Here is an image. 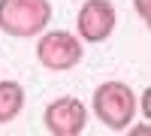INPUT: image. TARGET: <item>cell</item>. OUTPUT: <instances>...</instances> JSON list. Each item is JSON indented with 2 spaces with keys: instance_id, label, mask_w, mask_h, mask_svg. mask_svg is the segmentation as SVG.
Masks as SVG:
<instances>
[{
  "instance_id": "1",
  "label": "cell",
  "mask_w": 151,
  "mask_h": 136,
  "mask_svg": "<svg viewBox=\"0 0 151 136\" xmlns=\"http://www.w3.org/2000/svg\"><path fill=\"white\" fill-rule=\"evenodd\" d=\"M94 115L100 118V124L109 127V130H127L133 124V118L139 115V97L130 88L127 82H103L100 88L94 91V100H91Z\"/></svg>"
},
{
  "instance_id": "2",
  "label": "cell",
  "mask_w": 151,
  "mask_h": 136,
  "mask_svg": "<svg viewBox=\"0 0 151 136\" xmlns=\"http://www.w3.org/2000/svg\"><path fill=\"white\" fill-rule=\"evenodd\" d=\"M52 21L48 0H0V30L15 40H33Z\"/></svg>"
},
{
  "instance_id": "3",
  "label": "cell",
  "mask_w": 151,
  "mask_h": 136,
  "mask_svg": "<svg viewBox=\"0 0 151 136\" xmlns=\"http://www.w3.org/2000/svg\"><path fill=\"white\" fill-rule=\"evenodd\" d=\"M36 60L52 73H67L82 60V40L70 30H42L36 40Z\"/></svg>"
},
{
  "instance_id": "4",
  "label": "cell",
  "mask_w": 151,
  "mask_h": 136,
  "mask_svg": "<svg viewBox=\"0 0 151 136\" xmlns=\"http://www.w3.org/2000/svg\"><path fill=\"white\" fill-rule=\"evenodd\" d=\"M118 24V12L112 0H85L76 12V36L85 42H106Z\"/></svg>"
},
{
  "instance_id": "5",
  "label": "cell",
  "mask_w": 151,
  "mask_h": 136,
  "mask_svg": "<svg viewBox=\"0 0 151 136\" xmlns=\"http://www.w3.org/2000/svg\"><path fill=\"white\" fill-rule=\"evenodd\" d=\"M42 124L52 136H79L88 124V109L79 97H58L45 106Z\"/></svg>"
},
{
  "instance_id": "6",
  "label": "cell",
  "mask_w": 151,
  "mask_h": 136,
  "mask_svg": "<svg viewBox=\"0 0 151 136\" xmlns=\"http://www.w3.org/2000/svg\"><path fill=\"white\" fill-rule=\"evenodd\" d=\"M24 109V88L12 79L0 82V124H9L12 118H18Z\"/></svg>"
},
{
  "instance_id": "7",
  "label": "cell",
  "mask_w": 151,
  "mask_h": 136,
  "mask_svg": "<svg viewBox=\"0 0 151 136\" xmlns=\"http://www.w3.org/2000/svg\"><path fill=\"white\" fill-rule=\"evenodd\" d=\"M133 6H136V15H139L142 21L151 18V12H148V0H133Z\"/></svg>"
}]
</instances>
